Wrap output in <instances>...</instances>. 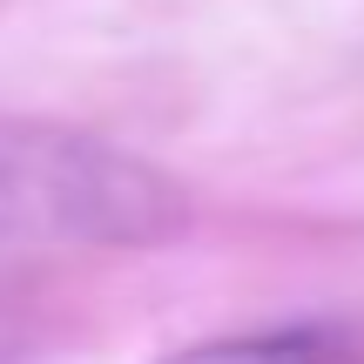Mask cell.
<instances>
[{
    "label": "cell",
    "instance_id": "cell-2",
    "mask_svg": "<svg viewBox=\"0 0 364 364\" xmlns=\"http://www.w3.org/2000/svg\"><path fill=\"white\" fill-rule=\"evenodd\" d=\"M162 364H364L351 338L338 331H250V338H216V344H189V351L162 358Z\"/></svg>",
    "mask_w": 364,
    "mask_h": 364
},
{
    "label": "cell",
    "instance_id": "cell-1",
    "mask_svg": "<svg viewBox=\"0 0 364 364\" xmlns=\"http://www.w3.org/2000/svg\"><path fill=\"white\" fill-rule=\"evenodd\" d=\"M182 223L189 203L156 162L95 135L0 122V257L162 243Z\"/></svg>",
    "mask_w": 364,
    "mask_h": 364
}]
</instances>
